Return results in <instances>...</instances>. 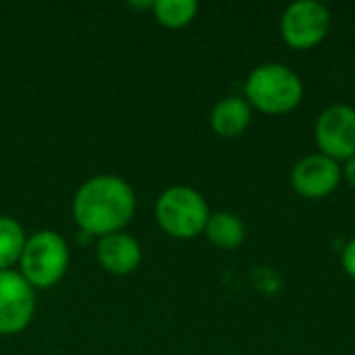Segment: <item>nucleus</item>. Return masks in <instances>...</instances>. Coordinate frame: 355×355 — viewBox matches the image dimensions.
Returning a JSON list of instances; mask_svg holds the SVG:
<instances>
[{"instance_id": "1", "label": "nucleus", "mask_w": 355, "mask_h": 355, "mask_svg": "<svg viewBox=\"0 0 355 355\" xmlns=\"http://www.w3.org/2000/svg\"><path fill=\"white\" fill-rule=\"evenodd\" d=\"M135 214V193L127 181L100 175L85 181L73 198L77 225L96 237L119 233Z\"/></svg>"}, {"instance_id": "2", "label": "nucleus", "mask_w": 355, "mask_h": 355, "mask_svg": "<svg viewBox=\"0 0 355 355\" xmlns=\"http://www.w3.org/2000/svg\"><path fill=\"white\" fill-rule=\"evenodd\" d=\"M304 83L295 71L281 62L256 67L245 81V100L264 114H287L302 104Z\"/></svg>"}, {"instance_id": "3", "label": "nucleus", "mask_w": 355, "mask_h": 355, "mask_svg": "<svg viewBox=\"0 0 355 355\" xmlns=\"http://www.w3.org/2000/svg\"><path fill=\"white\" fill-rule=\"evenodd\" d=\"M156 218L162 231L171 237L193 239L204 233L210 210L200 191L185 185H175L160 193L156 202Z\"/></svg>"}, {"instance_id": "4", "label": "nucleus", "mask_w": 355, "mask_h": 355, "mask_svg": "<svg viewBox=\"0 0 355 355\" xmlns=\"http://www.w3.org/2000/svg\"><path fill=\"white\" fill-rule=\"evenodd\" d=\"M21 275L35 289L56 285L69 268V248L54 231H37L25 241L21 254Z\"/></svg>"}, {"instance_id": "5", "label": "nucleus", "mask_w": 355, "mask_h": 355, "mask_svg": "<svg viewBox=\"0 0 355 355\" xmlns=\"http://www.w3.org/2000/svg\"><path fill=\"white\" fill-rule=\"evenodd\" d=\"M331 29V12L322 2L297 0L281 17V35L293 50L316 48Z\"/></svg>"}, {"instance_id": "6", "label": "nucleus", "mask_w": 355, "mask_h": 355, "mask_svg": "<svg viewBox=\"0 0 355 355\" xmlns=\"http://www.w3.org/2000/svg\"><path fill=\"white\" fill-rule=\"evenodd\" d=\"M316 146L331 160H349L355 156V108L333 104L316 121Z\"/></svg>"}, {"instance_id": "7", "label": "nucleus", "mask_w": 355, "mask_h": 355, "mask_svg": "<svg viewBox=\"0 0 355 355\" xmlns=\"http://www.w3.org/2000/svg\"><path fill=\"white\" fill-rule=\"evenodd\" d=\"M35 312L33 287L15 270L0 272V335H17L29 327Z\"/></svg>"}, {"instance_id": "8", "label": "nucleus", "mask_w": 355, "mask_h": 355, "mask_svg": "<svg viewBox=\"0 0 355 355\" xmlns=\"http://www.w3.org/2000/svg\"><path fill=\"white\" fill-rule=\"evenodd\" d=\"M341 166L324 154H310L302 158L291 171V187L308 200H322L331 196L341 183Z\"/></svg>"}, {"instance_id": "9", "label": "nucleus", "mask_w": 355, "mask_h": 355, "mask_svg": "<svg viewBox=\"0 0 355 355\" xmlns=\"http://www.w3.org/2000/svg\"><path fill=\"white\" fill-rule=\"evenodd\" d=\"M96 256H98L100 266L106 272L129 275L141 262V248L133 237H129L125 233H112V235L100 237Z\"/></svg>"}, {"instance_id": "10", "label": "nucleus", "mask_w": 355, "mask_h": 355, "mask_svg": "<svg viewBox=\"0 0 355 355\" xmlns=\"http://www.w3.org/2000/svg\"><path fill=\"white\" fill-rule=\"evenodd\" d=\"M252 123V106L248 100L229 96L220 100L210 112V125L220 137H239Z\"/></svg>"}, {"instance_id": "11", "label": "nucleus", "mask_w": 355, "mask_h": 355, "mask_svg": "<svg viewBox=\"0 0 355 355\" xmlns=\"http://www.w3.org/2000/svg\"><path fill=\"white\" fill-rule=\"evenodd\" d=\"M204 233L220 250H235L245 241V225L233 212L210 214Z\"/></svg>"}, {"instance_id": "12", "label": "nucleus", "mask_w": 355, "mask_h": 355, "mask_svg": "<svg viewBox=\"0 0 355 355\" xmlns=\"http://www.w3.org/2000/svg\"><path fill=\"white\" fill-rule=\"evenodd\" d=\"M25 241L23 227L10 216H0V272L21 260Z\"/></svg>"}, {"instance_id": "13", "label": "nucleus", "mask_w": 355, "mask_h": 355, "mask_svg": "<svg viewBox=\"0 0 355 355\" xmlns=\"http://www.w3.org/2000/svg\"><path fill=\"white\" fill-rule=\"evenodd\" d=\"M156 19L171 29L185 27L193 21L198 12V2L196 0H158L152 4Z\"/></svg>"}, {"instance_id": "14", "label": "nucleus", "mask_w": 355, "mask_h": 355, "mask_svg": "<svg viewBox=\"0 0 355 355\" xmlns=\"http://www.w3.org/2000/svg\"><path fill=\"white\" fill-rule=\"evenodd\" d=\"M341 264H343V270L347 272V277H352L355 281V239H352L343 254H341Z\"/></svg>"}, {"instance_id": "15", "label": "nucleus", "mask_w": 355, "mask_h": 355, "mask_svg": "<svg viewBox=\"0 0 355 355\" xmlns=\"http://www.w3.org/2000/svg\"><path fill=\"white\" fill-rule=\"evenodd\" d=\"M341 175L345 177V181L349 183V187H354L355 189V156L354 158H349V160H345V166H343Z\"/></svg>"}]
</instances>
